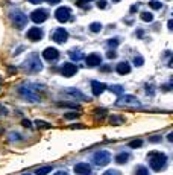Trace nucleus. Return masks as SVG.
I'll use <instances>...</instances> for the list:
<instances>
[{"mask_svg": "<svg viewBox=\"0 0 173 175\" xmlns=\"http://www.w3.org/2000/svg\"><path fill=\"white\" fill-rule=\"evenodd\" d=\"M24 70L29 72V73H38V72L43 70V62H41L38 53H31L29 55V58L24 62Z\"/></svg>", "mask_w": 173, "mask_h": 175, "instance_id": "obj_3", "label": "nucleus"}, {"mask_svg": "<svg viewBox=\"0 0 173 175\" xmlns=\"http://www.w3.org/2000/svg\"><path fill=\"white\" fill-rule=\"evenodd\" d=\"M77 73V66L76 64H71V62H64L62 67H61V75L64 78H71L73 75Z\"/></svg>", "mask_w": 173, "mask_h": 175, "instance_id": "obj_10", "label": "nucleus"}, {"mask_svg": "<svg viewBox=\"0 0 173 175\" xmlns=\"http://www.w3.org/2000/svg\"><path fill=\"white\" fill-rule=\"evenodd\" d=\"M67 93L70 95V96H73V98H76V99H79V101H85V102H90L91 99L90 98H86L82 92H79V90H74V89H67Z\"/></svg>", "mask_w": 173, "mask_h": 175, "instance_id": "obj_16", "label": "nucleus"}, {"mask_svg": "<svg viewBox=\"0 0 173 175\" xmlns=\"http://www.w3.org/2000/svg\"><path fill=\"white\" fill-rule=\"evenodd\" d=\"M0 133H2V128H0Z\"/></svg>", "mask_w": 173, "mask_h": 175, "instance_id": "obj_50", "label": "nucleus"}, {"mask_svg": "<svg viewBox=\"0 0 173 175\" xmlns=\"http://www.w3.org/2000/svg\"><path fill=\"white\" fill-rule=\"evenodd\" d=\"M109 90H111L113 93H116V95H122V93L125 92V89H123L122 85H111Z\"/></svg>", "mask_w": 173, "mask_h": 175, "instance_id": "obj_23", "label": "nucleus"}, {"mask_svg": "<svg viewBox=\"0 0 173 175\" xmlns=\"http://www.w3.org/2000/svg\"><path fill=\"white\" fill-rule=\"evenodd\" d=\"M137 9H138V5H134V6L131 8V12H135Z\"/></svg>", "mask_w": 173, "mask_h": 175, "instance_id": "obj_45", "label": "nucleus"}, {"mask_svg": "<svg viewBox=\"0 0 173 175\" xmlns=\"http://www.w3.org/2000/svg\"><path fill=\"white\" fill-rule=\"evenodd\" d=\"M6 114H8V110H6L5 107L0 105V116H6Z\"/></svg>", "mask_w": 173, "mask_h": 175, "instance_id": "obj_40", "label": "nucleus"}, {"mask_svg": "<svg viewBox=\"0 0 173 175\" xmlns=\"http://www.w3.org/2000/svg\"><path fill=\"white\" fill-rule=\"evenodd\" d=\"M119 43H120V40H119V38H111V40L108 41V46H109V47H117V46H119Z\"/></svg>", "mask_w": 173, "mask_h": 175, "instance_id": "obj_30", "label": "nucleus"}, {"mask_svg": "<svg viewBox=\"0 0 173 175\" xmlns=\"http://www.w3.org/2000/svg\"><path fill=\"white\" fill-rule=\"evenodd\" d=\"M116 107H128V108H137V107H141V102L132 96V95H125V96H120L116 102Z\"/></svg>", "mask_w": 173, "mask_h": 175, "instance_id": "obj_4", "label": "nucleus"}, {"mask_svg": "<svg viewBox=\"0 0 173 175\" xmlns=\"http://www.w3.org/2000/svg\"><path fill=\"white\" fill-rule=\"evenodd\" d=\"M21 125H23V126H26V128H31V126H32L31 120H28V119H23V120H21Z\"/></svg>", "mask_w": 173, "mask_h": 175, "instance_id": "obj_37", "label": "nucleus"}, {"mask_svg": "<svg viewBox=\"0 0 173 175\" xmlns=\"http://www.w3.org/2000/svg\"><path fill=\"white\" fill-rule=\"evenodd\" d=\"M35 125H37L38 128H43V130H49V128H52V125L47 123V122H44V120H37Z\"/></svg>", "mask_w": 173, "mask_h": 175, "instance_id": "obj_26", "label": "nucleus"}, {"mask_svg": "<svg viewBox=\"0 0 173 175\" xmlns=\"http://www.w3.org/2000/svg\"><path fill=\"white\" fill-rule=\"evenodd\" d=\"M11 20H12V25L17 28V29H23L26 25H28V15L23 14L21 11L15 9V11H11Z\"/></svg>", "mask_w": 173, "mask_h": 175, "instance_id": "obj_5", "label": "nucleus"}, {"mask_svg": "<svg viewBox=\"0 0 173 175\" xmlns=\"http://www.w3.org/2000/svg\"><path fill=\"white\" fill-rule=\"evenodd\" d=\"M135 175H149V170L146 166H138L135 169Z\"/></svg>", "mask_w": 173, "mask_h": 175, "instance_id": "obj_25", "label": "nucleus"}, {"mask_svg": "<svg viewBox=\"0 0 173 175\" xmlns=\"http://www.w3.org/2000/svg\"><path fill=\"white\" fill-rule=\"evenodd\" d=\"M86 2H90V0H77V2H76V5H77L79 8H83V6L86 5Z\"/></svg>", "mask_w": 173, "mask_h": 175, "instance_id": "obj_36", "label": "nucleus"}, {"mask_svg": "<svg viewBox=\"0 0 173 175\" xmlns=\"http://www.w3.org/2000/svg\"><path fill=\"white\" fill-rule=\"evenodd\" d=\"M116 70H117L119 75H128V73H131V64L128 61H122V62L117 64Z\"/></svg>", "mask_w": 173, "mask_h": 175, "instance_id": "obj_17", "label": "nucleus"}, {"mask_svg": "<svg viewBox=\"0 0 173 175\" xmlns=\"http://www.w3.org/2000/svg\"><path fill=\"white\" fill-rule=\"evenodd\" d=\"M24 175H31V173H24Z\"/></svg>", "mask_w": 173, "mask_h": 175, "instance_id": "obj_49", "label": "nucleus"}, {"mask_svg": "<svg viewBox=\"0 0 173 175\" xmlns=\"http://www.w3.org/2000/svg\"><path fill=\"white\" fill-rule=\"evenodd\" d=\"M43 35H44V34H43V29H41V28H31V29L28 31V35H26V37H28V40H31V41L35 43V41H40V40L43 38Z\"/></svg>", "mask_w": 173, "mask_h": 175, "instance_id": "obj_13", "label": "nucleus"}, {"mask_svg": "<svg viewBox=\"0 0 173 175\" xmlns=\"http://www.w3.org/2000/svg\"><path fill=\"white\" fill-rule=\"evenodd\" d=\"M43 58L46 61H56L59 58V50L56 47H46L43 52Z\"/></svg>", "mask_w": 173, "mask_h": 175, "instance_id": "obj_11", "label": "nucleus"}, {"mask_svg": "<svg viewBox=\"0 0 173 175\" xmlns=\"http://www.w3.org/2000/svg\"><path fill=\"white\" fill-rule=\"evenodd\" d=\"M116 56H117V52H116V50H109V52H108V58H109V59H114Z\"/></svg>", "mask_w": 173, "mask_h": 175, "instance_id": "obj_38", "label": "nucleus"}, {"mask_svg": "<svg viewBox=\"0 0 173 175\" xmlns=\"http://www.w3.org/2000/svg\"><path fill=\"white\" fill-rule=\"evenodd\" d=\"M149 158V164L150 167L155 170V172H159L165 167L167 164V155L164 152H159V151H153V152H149L147 155Z\"/></svg>", "mask_w": 173, "mask_h": 175, "instance_id": "obj_2", "label": "nucleus"}, {"mask_svg": "<svg viewBox=\"0 0 173 175\" xmlns=\"http://www.w3.org/2000/svg\"><path fill=\"white\" fill-rule=\"evenodd\" d=\"M149 5H150V8H153V9H161V2H158V0H152Z\"/></svg>", "mask_w": 173, "mask_h": 175, "instance_id": "obj_31", "label": "nucleus"}, {"mask_svg": "<svg viewBox=\"0 0 173 175\" xmlns=\"http://www.w3.org/2000/svg\"><path fill=\"white\" fill-rule=\"evenodd\" d=\"M140 17H141V20H143V22H146V23L153 22V14H152V12H149V11L141 12V14H140Z\"/></svg>", "mask_w": 173, "mask_h": 175, "instance_id": "obj_20", "label": "nucleus"}, {"mask_svg": "<svg viewBox=\"0 0 173 175\" xmlns=\"http://www.w3.org/2000/svg\"><path fill=\"white\" fill-rule=\"evenodd\" d=\"M53 175H68V173H67L65 170H58V172H56V173H53Z\"/></svg>", "mask_w": 173, "mask_h": 175, "instance_id": "obj_43", "label": "nucleus"}, {"mask_svg": "<svg viewBox=\"0 0 173 175\" xmlns=\"http://www.w3.org/2000/svg\"><path fill=\"white\" fill-rule=\"evenodd\" d=\"M47 2H49L50 5H58V3L61 2V0H47Z\"/></svg>", "mask_w": 173, "mask_h": 175, "instance_id": "obj_42", "label": "nucleus"}, {"mask_svg": "<svg viewBox=\"0 0 173 175\" xmlns=\"http://www.w3.org/2000/svg\"><path fill=\"white\" fill-rule=\"evenodd\" d=\"M100 70H102V72H109L111 67H109V66H103V67H100Z\"/></svg>", "mask_w": 173, "mask_h": 175, "instance_id": "obj_41", "label": "nucleus"}, {"mask_svg": "<svg viewBox=\"0 0 173 175\" xmlns=\"http://www.w3.org/2000/svg\"><path fill=\"white\" fill-rule=\"evenodd\" d=\"M134 64H135V66H143V64H144V58H143L141 55H135V56H134Z\"/></svg>", "mask_w": 173, "mask_h": 175, "instance_id": "obj_27", "label": "nucleus"}, {"mask_svg": "<svg viewBox=\"0 0 173 175\" xmlns=\"http://www.w3.org/2000/svg\"><path fill=\"white\" fill-rule=\"evenodd\" d=\"M113 2H119V0H113Z\"/></svg>", "mask_w": 173, "mask_h": 175, "instance_id": "obj_48", "label": "nucleus"}, {"mask_svg": "<svg viewBox=\"0 0 173 175\" xmlns=\"http://www.w3.org/2000/svg\"><path fill=\"white\" fill-rule=\"evenodd\" d=\"M52 40L58 44H64L67 40H68V32L64 29V28H58L53 34H52Z\"/></svg>", "mask_w": 173, "mask_h": 175, "instance_id": "obj_9", "label": "nucleus"}, {"mask_svg": "<svg viewBox=\"0 0 173 175\" xmlns=\"http://www.w3.org/2000/svg\"><path fill=\"white\" fill-rule=\"evenodd\" d=\"M114 160H116L117 164H125V163H128V160H129V154L125 152V151H123V152H119Z\"/></svg>", "mask_w": 173, "mask_h": 175, "instance_id": "obj_18", "label": "nucleus"}, {"mask_svg": "<svg viewBox=\"0 0 173 175\" xmlns=\"http://www.w3.org/2000/svg\"><path fill=\"white\" fill-rule=\"evenodd\" d=\"M109 122H111V125H122V123L125 122V119H123V117H119V116H113V117L109 119Z\"/></svg>", "mask_w": 173, "mask_h": 175, "instance_id": "obj_24", "label": "nucleus"}, {"mask_svg": "<svg viewBox=\"0 0 173 175\" xmlns=\"http://www.w3.org/2000/svg\"><path fill=\"white\" fill-rule=\"evenodd\" d=\"M97 8L99 9H105L106 8V0H97Z\"/></svg>", "mask_w": 173, "mask_h": 175, "instance_id": "obj_33", "label": "nucleus"}, {"mask_svg": "<svg viewBox=\"0 0 173 175\" xmlns=\"http://www.w3.org/2000/svg\"><path fill=\"white\" fill-rule=\"evenodd\" d=\"M20 137H21V136H20L18 133H14V131L9 133V140H11V142H14V140H20Z\"/></svg>", "mask_w": 173, "mask_h": 175, "instance_id": "obj_32", "label": "nucleus"}, {"mask_svg": "<svg viewBox=\"0 0 173 175\" xmlns=\"http://www.w3.org/2000/svg\"><path fill=\"white\" fill-rule=\"evenodd\" d=\"M167 139H168V142H171V140H173V133H168Z\"/></svg>", "mask_w": 173, "mask_h": 175, "instance_id": "obj_46", "label": "nucleus"}, {"mask_svg": "<svg viewBox=\"0 0 173 175\" xmlns=\"http://www.w3.org/2000/svg\"><path fill=\"white\" fill-rule=\"evenodd\" d=\"M29 2H31V3H34V5H40V3L43 2V0H29Z\"/></svg>", "mask_w": 173, "mask_h": 175, "instance_id": "obj_44", "label": "nucleus"}, {"mask_svg": "<svg viewBox=\"0 0 173 175\" xmlns=\"http://www.w3.org/2000/svg\"><path fill=\"white\" fill-rule=\"evenodd\" d=\"M106 90V84L99 82V81H91V92L94 96H100Z\"/></svg>", "mask_w": 173, "mask_h": 175, "instance_id": "obj_15", "label": "nucleus"}, {"mask_svg": "<svg viewBox=\"0 0 173 175\" xmlns=\"http://www.w3.org/2000/svg\"><path fill=\"white\" fill-rule=\"evenodd\" d=\"M103 175H122V173H120L119 170H116V169H108Z\"/></svg>", "mask_w": 173, "mask_h": 175, "instance_id": "obj_34", "label": "nucleus"}, {"mask_svg": "<svg viewBox=\"0 0 173 175\" xmlns=\"http://www.w3.org/2000/svg\"><path fill=\"white\" fill-rule=\"evenodd\" d=\"M70 15H71V12H70V9H68L67 6H59V8L55 11V19H56L59 23L68 22V20H70Z\"/></svg>", "mask_w": 173, "mask_h": 175, "instance_id": "obj_8", "label": "nucleus"}, {"mask_svg": "<svg viewBox=\"0 0 173 175\" xmlns=\"http://www.w3.org/2000/svg\"><path fill=\"white\" fill-rule=\"evenodd\" d=\"M102 28H103V26H102V23H99V22H93V23L88 26V29H90L91 32H94V34H96V32H100Z\"/></svg>", "mask_w": 173, "mask_h": 175, "instance_id": "obj_21", "label": "nucleus"}, {"mask_svg": "<svg viewBox=\"0 0 173 175\" xmlns=\"http://www.w3.org/2000/svg\"><path fill=\"white\" fill-rule=\"evenodd\" d=\"M49 19V12L46 11V9H35V11H32L31 12V20L34 22V23H37V25H40V23H44L46 20Z\"/></svg>", "mask_w": 173, "mask_h": 175, "instance_id": "obj_7", "label": "nucleus"}, {"mask_svg": "<svg viewBox=\"0 0 173 175\" xmlns=\"http://www.w3.org/2000/svg\"><path fill=\"white\" fill-rule=\"evenodd\" d=\"M70 58L73 59V61H80L82 58H83V53L80 52V50H70Z\"/></svg>", "mask_w": 173, "mask_h": 175, "instance_id": "obj_19", "label": "nucleus"}, {"mask_svg": "<svg viewBox=\"0 0 173 175\" xmlns=\"http://www.w3.org/2000/svg\"><path fill=\"white\" fill-rule=\"evenodd\" d=\"M93 161L96 166H106L111 161V154L108 151H97L93 155Z\"/></svg>", "mask_w": 173, "mask_h": 175, "instance_id": "obj_6", "label": "nucleus"}, {"mask_svg": "<svg viewBox=\"0 0 173 175\" xmlns=\"http://www.w3.org/2000/svg\"><path fill=\"white\" fill-rule=\"evenodd\" d=\"M50 172H52V166H43V167H38V169L35 170L37 175H47V173H50Z\"/></svg>", "mask_w": 173, "mask_h": 175, "instance_id": "obj_22", "label": "nucleus"}, {"mask_svg": "<svg viewBox=\"0 0 173 175\" xmlns=\"http://www.w3.org/2000/svg\"><path fill=\"white\" fill-rule=\"evenodd\" d=\"M74 173L76 175H91V166L88 163H77L74 164Z\"/></svg>", "mask_w": 173, "mask_h": 175, "instance_id": "obj_12", "label": "nucleus"}, {"mask_svg": "<svg viewBox=\"0 0 173 175\" xmlns=\"http://www.w3.org/2000/svg\"><path fill=\"white\" fill-rule=\"evenodd\" d=\"M94 113H96V114L100 117V120H102V119L106 116V110H103V108H97V110H94Z\"/></svg>", "mask_w": 173, "mask_h": 175, "instance_id": "obj_29", "label": "nucleus"}, {"mask_svg": "<svg viewBox=\"0 0 173 175\" xmlns=\"http://www.w3.org/2000/svg\"><path fill=\"white\" fill-rule=\"evenodd\" d=\"M85 62H86L88 67H97V66L102 64V56L99 53H90L85 58Z\"/></svg>", "mask_w": 173, "mask_h": 175, "instance_id": "obj_14", "label": "nucleus"}, {"mask_svg": "<svg viewBox=\"0 0 173 175\" xmlns=\"http://www.w3.org/2000/svg\"><path fill=\"white\" fill-rule=\"evenodd\" d=\"M161 140V137L159 136H153V137H150L149 139V142H152V143H156V142H159Z\"/></svg>", "mask_w": 173, "mask_h": 175, "instance_id": "obj_39", "label": "nucleus"}, {"mask_svg": "<svg viewBox=\"0 0 173 175\" xmlns=\"http://www.w3.org/2000/svg\"><path fill=\"white\" fill-rule=\"evenodd\" d=\"M77 116H79V113H67V114H64L65 119H74V117H77Z\"/></svg>", "mask_w": 173, "mask_h": 175, "instance_id": "obj_35", "label": "nucleus"}, {"mask_svg": "<svg viewBox=\"0 0 173 175\" xmlns=\"http://www.w3.org/2000/svg\"><path fill=\"white\" fill-rule=\"evenodd\" d=\"M40 90H43V85L38 84H23L18 87V93L21 95V98L29 102H38L41 99Z\"/></svg>", "mask_w": 173, "mask_h": 175, "instance_id": "obj_1", "label": "nucleus"}, {"mask_svg": "<svg viewBox=\"0 0 173 175\" xmlns=\"http://www.w3.org/2000/svg\"><path fill=\"white\" fill-rule=\"evenodd\" d=\"M141 145H143V140H141V139H137V140L129 142V148H140Z\"/></svg>", "mask_w": 173, "mask_h": 175, "instance_id": "obj_28", "label": "nucleus"}, {"mask_svg": "<svg viewBox=\"0 0 173 175\" xmlns=\"http://www.w3.org/2000/svg\"><path fill=\"white\" fill-rule=\"evenodd\" d=\"M167 25H168V29H173V28H171V26H173V22H171V20H168Z\"/></svg>", "mask_w": 173, "mask_h": 175, "instance_id": "obj_47", "label": "nucleus"}]
</instances>
